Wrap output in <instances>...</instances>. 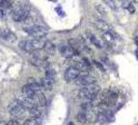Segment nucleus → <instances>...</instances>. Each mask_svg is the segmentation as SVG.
I'll return each mask as SVG.
<instances>
[{
	"mask_svg": "<svg viewBox=\"0 0 138 125\" xmlns=\"http://www.w3.org/2000/svg\"><path fill=\"white\" fill-rule=\"evenodd\" d=\"M44 46H45V42L42 41V40H23L19 43V47L26 51V52H29V53H32L37 50H41V49H44Z\"/></svg>",
	"mask_w": 138,
	"mask_h": 125,
	"instance_id": "1",
	"label": "nucleus"
},
{
	"mask_svg": "<svg viewBox=\"0 0 138 125\" xmlns=\"http://www.w3.org/2000/svg\"><path fill=\"white\" fill-rule=\"evenodd\" d=\"M100 91H101V89L98 84L84 86V88H81L78 91V96L80 98L87 99L88 101H93V100L98 99V95H99Z\"/></svg>",
	"mask_w": 138,
	"mask_h": 125,
	"instance_id": "2",
	"label": "nucleus"
},
{
	"mask_svg": "<svg viewBox=\"0 0 138 125\" xmlns=\"http://www.w3.org/2000/svg\"><path fill=\"white\" fill-rule=\"evenodd\" d=\"M24 30L30 37L34 38V40H41L42 38L46 37L47 34H48V30H47L45 27H43L41 25H37V24L35 25L28 26V27H25Z\"/></svg>",
	"mask_w": 138,
	"mask_h": 125,
	"instance_id": "3",
	"label": "nucleus"
},
{
	"mask_svg": "<svg viewBox=\"0 0 138 125\" xmlns=\"http://www.w3.org/2000/svg\"><path fill=\"white\" fill-rule=\"evenodd\" d=\"M8 112L10 116H13L16 119H22L25 115V108L20 104V102L15 99L13 100L8 105Z\"/></svg>",
	"mask_w": 138,
	"mask_h": 125,
	"instance_id": "4",
	"label": "nucleus"
},
{
	"mask_svg": "<svg viewBox=\"0 0 138 125\" xmlns=\"http://www.w3.org/2000/svg\"><path fill=\"white\" fill-rule=\"evenodd\" d=\"M97 78L93 77L89 74H86V73H80V76L76 79L75 83L79 86H89V85H94L97 84Z\"/></svg>",
	"mask_w": 138,
	"mask_h": 125,
	"instance_id": "5",
	"label": "nucleus"
},
{
	"mask_svg": "<svg viewBox=\"0 0 138 125\" xmlns=\"http://www.w3.org/2000/svg\"><path fill=\"white\" fill-rule=\"evenodd\" d=\"M28 16H29V10L24 8V7H20L18 9H15L11 13V18L16 22H23L28 18Z\"/></svg>",
	"mask_w": 138,
	"mask_h": 125,
	"instance_id": "6",
	"label": "nucleus"
},
{
	"mask_svg": "<svg viewBox=\"0 0 138 125\" xmlns=\"http://www.w3.org/2000/svg\"><path fill=\"white\" fill-rule=\"evenodd\" d=\"M79 76H80V71L73 67H69L64 72V80L68 83H75Z\"/></svg>",
	"mask_w": 138,
	"mask_h": 125,
	"instance_id": "7",
	"label": "nucleus"
},
{
	"mask_svg": "<svg viewBox=\"0 0 138 125\" xmlns=\"http://www.w3.org/2000/svg\"><path fill=\"white\" fill-rule=\"evenodd\" d=\"M92 24H93L99 30H101L102 34H104V32H110V31L112 30V28L108 25V23L105 22V21L102 20V19H94V20L92 21Z\"/></svg>",
	"mask_w": 138,
	"mask_h": 125,
	"instance_id": "8",
	"label": "nucleus"
},
{
	"mask_svg": "<svg viewBox=\"0 0 138 125\" xmlns=\"http://www.w3.org/2000/svg\"><path fill=\"white\" fill-rule=\"evenodd\" d=\"M19 102H20V104L25 108V110H28V111H31V110H33V108H37L38 107V105L35 104V102L33 101V100H31V99H28V98H25L24 96H22V97H19L18 99H17Z\"/></svg>",
	"mask_w": 138,
	"mask_h": 125,
	"instance_id": "9",
	"label": "nucleus"
},
{
	"mask_svg": "<svg viewBox=\"0 0 138 125\" xmlns=\"http://www.w3.org/2000/svg\"><path fill=\"white\" fill-rule=\"evenodd\" d=\"M59 50H60V53L61 55L64 57V58H73L76 54L75 50L69 45V46H65V45H61L59 47Z\"/></svg>",
	"mask_w": 138,
	"mask_h": 125,
	"instance_id": "10",
	"label": "nucleus"
},
{
	"mask_svg": "<svg viewBox=\"0 0 138 125\" xmlns=\"http://www.w3.org/2000/svg\"><path fill=\"white\" fill-rule=\"evenodd\" d=\"M22 93H23V96L25 97V98H28V99H35L37 98V96H38V93L37 92H34L33 90H31L27 84H25V85H23V88H22Z\"/></svg>",
	"mask_w": 138,
	"mask_h": 125,
	"instance_id": "11",
	"label": "nucleus"
},
{
	"mask_svg": "<svg viewBox=\"0 0 138 125\" xmlns=\"http://www.w3.org/2000/svg\"><path fill=\"white\" fill-rule=\"evenodd\" d=\"M30 64L35 66V67H41V68H49L50 67V64L47 62V61H43L41 58H38V57H34L32 56L30 58Z\"/></svg>",
	"mask_w": 138,
	"mask_h": 125,
	"instance_id": "12",
	"label": "nucleus"
},
{
	"mask_svg": "<svg viewBox=\"0 0 138 125\" xmlns=\"http://www.w3.org/2000/svg\"><path fill=\"white\" fill-rule=\"evenodd\" d=\"M1 39H3L4 41L13 42L16 40V35L8 28L6 29H2V35H1Z\"/></svg>",
	"mask_w": 138,
	"mask_h": 125,
	"instance_id": "13",
	"label": "nucleus"
},
{
	"mask_svg": "<svg viewBox=\"0 0 138 125\" xmlns=\"http://www.w3.org/2000/svg\"><path fill=\"white\" fill-rule=\"evenodd\" d=\"M116 100H117V94L115 92H113V91H108L106 104H108L109 106L110 105H113V104H115Z\"/></svg>",
	"mask_w": 138,
	"mask_h": 125,
	"instance_id": "14",
	"label": "nucleus"
},
{
	"mask_svg": "<svg viewBox=\"0 0 138 125\" xmlns=\"http://www.w3.org/2000/svg\"><path fill=\"white\" fill-rule=\"evenodd\" d=\"M40 83H41V85H42V89H44V90H46V91H51L52 88H53V83H53L52 80L46 78V77H44V78H42V79L40 80Z\"/></svg>",
	"mask_w": 138,
	"mask_h": 125,
	"instance_id": "15",
	"label": "nucleus"
},
{
	"mask_svg": "<svg viewBox=\"0 0 138 125\" xmlns=\"http://www.w3.org/2000/svg\"><path fill=\"white\" fill-rule=\"evenodd\" d=\"M44 50L46 51V53L48 54V55H52V54L55 52L56 47H55V45H54L52 42H45Z\"/></svg>",
	"mask_w": 138,
	"mask_h": 125,
	"instance_id": "16",
	"label": "nucleus"
},
{
	"mask_svg": "<svg viewBox=\"0 0 138 125\" xmlns=\"http://www.w3.org/2000/svg\"><path fill=\"white\" fill-rule=\"evenodd\" d=\"M87 37H88V40L91 41V43L93 44L95 47H98V48H102V47H103L102 42L100 41L99 38H97L94 35H92L91 32H87Z\"/></svg>",
	"mask_w": 138,
	"mask_h": 125,
	"instance_id": "17",
	"label": "nucleus"
},
{
	"mask_svg": "<svg viewBox=\"0 0 138 125\" xmlns=\"http://www.w3.org/2000/svg\"><path fill=\"white\" fill-rule=\"evenodd\" d=\"M88 120V115H87V112H79L78 115H77V121H79L80 123H85L86 121Z\"/></svg>",
	"mask_w": 138,
	"mask_h": 125,
	"instance_id": "18",
	"label": "nucleus"
},
{
	"mask_svg": "<svg viewBox=\"0 0 138 125\" xmlns=\"http://www.w3.org/2000/svg\"><path fill=\"white\" fill-rule=\"evenodd\" d=\"M45 77L48 78V79H50V80H52L54 83L55 81V77H56V71L54 69H52V68L49 67L46 70V76Z\"/></svg>",
	"mask_w": 138,
	"mask_h": 125,
	"instance_id": "19",
	"label": "nucleus"
},
{
	"mask_svg": "<svg viewBox=\"0 0 138 125\" xmlns=\"http://www.w3.org/2000/svg\"><path fill=\"white\" fill-rule=\"evenodd\" d=\"M37 99H38V102H39V105H40V106H46V104H47L46 97H45V95H44L42 92L38 93Z\"/></svg>",
	"mask_w": 138,
	"mask_h": 125,
	"instance_id": "20",
	"label": "nucleus"
},
{
	"mask_svg": "<svg viewBox=\"0 0 138 125\" xmlns=\"http://www.w3.org/2000/svg\"><path fill=\"white\" fill-rule=\"evenodd\" d=\"M29 115H30V118H34V119H40V117L42 116V112L37 107V108H33L31 111H29Z\"/></svg>",
	"mask_w": 138,
	"mask_h": 125,
	"instance_id": "21",
	"label": "nucleus"
},
{
	"mask_svg": "<svg viewBox=\"0 0 138 125\" xmlns=\"http://www.w3.org/2000/svg\"><path fill=\"white\" fill-rule=\"evenodd\" d=\"M123 7L127 8L131 14L135 13V7H134V5L132 4L131 1H124V2H123Z\"/></svg>",
	"mask_w": 138,
	"mask_h": 125,
	"instance_id": "22",
	"label": "nucleus"
},
{
	"mask_svg": "<svg viewBox=\"0 0 138 125\" xmlns=\"http://www.w3.org/2000/svg\"><path fill=\"white\" fill-rule=\"evenodd\" d=\"M11 7V2L10 1H6V0H0V10L3 9H7Z\"/></svg>",
	"mask_w": 138,
	"mask_h": 125,
	"instance_id": "23",
	"label": "nucleus"
},
{
	"mask_svg": "<svg viewBox=\"0 0 138 125\" xmlns=\"http://www.w3.org/2000/svg\"><path fill=\"white\" fill-rule=\"evenodd\" d=\"M40 124H41L40 119H34V118H29L24 123V125H40Z\"/></svg>",
	"mask_w": 138,
	"mask_h": 125,
	"instance_id": "24",
	"label": "nucleus"
},
{
	"mask_svg": "<svg viewBox=\"0 0 138 125\" xmlns=\"http://www.w3.org/2000/svg\"><path fill=\"white\" fill-rule=\"evenodd\" d=\"M95 8H97V10L101 14V15H105L106 14V12H105V9H104V7L101 5V4H99V5H95Z\"/></svg>",
	"mask_w": 138,
	"mask_h": 125,
	"instance_id": "25",
	"label": "nucleus"
},
{
	"mask_svg": "<svg viewBox=\"0 0 138 125\" xmlns=\"http://www.w3.org/2000/svg\"><path fill=\"white\" fill-rule=\"evenodd\" d=\"M93 63H94V64L97 65V67H98V68H100V69H101L102 71H105V68H104V67L102 66V64H101V63H99V62H95V61H94Z\"/></svg>",
	"mask_w": 138,
	"mask_h": 125,
	"instance_id": "26",
	"label": "nucleus"
},
{
	"mask_svg": "<svg viewBox=\"0 0 138 125\" xmlns=\"http://www.w3.org/2000/svg\"><path fill=\"white\" fill-rule=\"evenodd\" d=\"M106 3H107L110 7H112L113 9H115V8H116V6L114 5V2H113V1H106Z\"/></svg>",
	"mask_w": 138,
	"mask_h": 125,
	"instance_id": "27",
	"label": "nucleus"
},
{
	"mask_svg": "<svg viewBox=\"0 0 138 125\" xmlns=\"http://www.w3.org/2000/svg\"><path fill=\"white\" fill-rule=\"evenodd\" d=\"M6 125H20V124H19V122L16 121V120H10Z\"/></svg>",
	"mask_w": 138,
	"mask_h": 125,
	"instance_id": "28",
	"label": "nucleus"
},
{
	"mask_svg": "<svg viewBox=\"0 0 138 125\" xmlns=\"http://www.w3.org/2000/svg\"><path fill=\"white\" fill-rule=\"evenodd\" d=\"M4 17V12L3 10H0V19H2Z\"/></svg>",
	"mask_w": 138,
	"mask_h": 125,
	"instance_id": "29",
	"label": "nucleus"
},
{
	"mask_svg": "<svg viewBox=\"0 0 138 125\" xmlns=\"http://www.w3.org/2000/svg\"><path fill=\"white\" fill-rule=\"evenodd\" d=\"M135 43H136V45L138 46V37H136V38H135Z\"/></svg>",
	"mask_w": 138,
	"mask_h": 125,
	"instance_id": "30",
	"label": "nucleus"
},
{
	"mask_svg": "<svg viewBox=\"0 0 138 125\" xmlns=\"http://www.w3.org/2000/svg\"><path fill=\"white\" fill-rule=\"evenodd\" d=\"M1 35H2V29L0 28V38H1Z\"/></svg>",
	"mask_w": 138,
	"mask_h": 125,
	"instance_id": "31",
	"label": "nucleus"
},
{
	"mask_svg": "<svg viewBox=\"0 0 138 125\" xmlns=\"http://www.w3.org/2000/svg\"><path fill=\"white\" fill-rule=\"evenodd\" d=\"M135 53H136V56H137V58H138V49L136 50V52H135Z\"/></svg>",
	"mask_w": 138,
	"mask_h": 125,
	"instance_id": "32",
	"label": "nucleus"
},
{
	"mask_svg": "<svg viewBox=\"0 0 138 125\" xmlns=\"http://www.w3.org/2000/svg\"><path fill=\"white\" fill-rule=\"evenodd\" d=\"M69 125H74V123H73V122H70V123H69Z\"/></svg>",
	"mask_w": 138,
	"mask_h": 125,
	"instance_id": "33",
	"label": "nucleus"
},
{
	"mask_svg": "<svg viewBox=\"0 0 138 125\" xmlns=\"http://www.w3.org/2000/svg\"><path fill=\"white\" fill-rule=\"evenodd\" d=\"M0 122H1V121H0Z\"/></svg>",
	"mask_w": 138,
	"mask_h": 125,
	"instance_id": "34",
	"label": "nucleus"
}]
</instances>
